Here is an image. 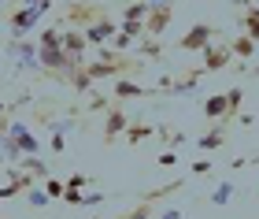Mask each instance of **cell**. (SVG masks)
<instances>
[{
    "label": "cell",
    "instance_id": "cell-34",
    "mask_svg": "<svg viewBox=\"0 0 259 219\" xmlns=\"http://www.w3.org/2000/svg\"><path fill=\"white\" fill-rule=\"evenodd\" d=\"M22 4H37V0H22Z\"/></svg>",
    "mask_w": 259,
    "mask_h": 219
},
{
    "label": "cell",
    "instance_id": "cell-13",
    "mask_svg": "<svg viewBox=\"0 0 259 219\" xmlns=\"http://www.w3.org/2000/svg\"><path fill=\"white\" fill-rule=\"evenodd\" d=\"M15 167H22V171H30V175L37 178V182H45V178L52 175V167L45 164V160H37V153H33V156H22V160H19Z\"/></svg>",
    "mask_w": 259,
    "mask_h": 219
},
{
    "label": "cell",
    "instance_id": "cell-24",
    "mask_svg": "<svg viewBox=\"0 0 259 219\" xmlns=\"http://www.w3.org/2000/svg\"><path fill=\"white\" fill-rule=\"evenodd\" d=\"M211 167H215L211 160H193V164H189V171H193V175H207Z\"/></svg>",
    "mask_w": 259,
    "mask_h": 219
},
{
    "label": "cell",
    "instance_id": "cell-27",
    "mask_svg": "<svg viewBox=\"0 0 259 219\" xmlns=\"http://www.w3.org/2000/svg\"><path fill=\"white\" fill-rule=\"evenodd\" d=\"M174 164H178V153H174V149L159 153V167H174Z\"/></svg>",
    "mask_w": 259,
    "mask_h": 219
},
{
    "label": "cell",
    "instance_id": "cell-32",
    "mask_svg": "<svg viewBox=\"0 0 259 219\" xmlns=\"http://www.w3.org/2000/svg\"><path fill=\"white\" fill-rule=\"evenodd\" d=\"M167 4H174V0H148V8H167Z\"/></svg>",
    "mask_w": 259,
    "mask_h": 219
},
{
    "label": "cell",
    "instance_id": "cell-25",
    "mask_svg": "<svg viewBox=\"0 0 259 219\" xmlns=\"http://www.w3.org/2000/svg\"><path fill=\"white\" fill-rule=\"evenodd\" d=\"M81 197H85V193L74 190V186H67V190H63V201H67V204H81Z\"/></svg>",
    "mask_w": 259,
    "mask_h": 219
},
{
    "label": "cell",
    "instance_id": "cell-30",
    "mask_svg": "<svg viewBox=\"0 0 259 219\" xmlns=\"http://www.w3.org/2000/svg\"><path fill=\"white\" fill-rule=\"evenodd\" d=\"M182 215H185V212H182V208H167V212H163V215H159V212H156V219H182Z\"/></svg>",
    "mask_w": 259,
    "mask_h": 219
},
{
    "label": "cell",
    "instance_id": "cell-14",
    "mask_svg": "<svg viewBox=\"0 0 259 219\" xmlns=\"http://www.w3.org/2000/svg\"><path fill=\"white\" fill-rule=\"evenodd\" d=\"M122 137H126L130 145H141V141H148V137H156V126H148V123H130Z\"/></svg>",
    "mask_w": 259,
    "mask_h": 219
},
{
    "label": "cell",
    "instance_id": "cell-20",
    "mask_svg": "<svg viewBox=\"0 0 259 219\" xmlns=\"http://www.w3.org/2000/svg\"><path fill=\"white\" fill-rule=\"evenodd\" d=\"M226 104H230V119H237V115H241V104H244V89H241V86L226 89Z\"/></svg>",
    "mask_w": 259,
    "mask_h": 219
},
{
    "label": "cell",
    "instance_id": "cell-28",
    "mask_svg": "<svg viewBox=\"0 0 259 219\" xmlns=\"http://www.w3.org/2000/svg\"><path fill=\"white\" fill-rule=\"evenodd\" d=\"M52 153H67V134H52Z\"/></svg>",
    "mask_w": 259,
    "mask_h": 219
},
{
    "label": "cell",
    "instance_id": "cell-23",
    "mask_svg": "<svg viewBox=\"0 0 259 219\" xmlns=\"http://www.w3.org/2000/svg\"><path fill=\"white\" fill-rule=\"evenodd\" d=\"M37 186H41V182H37ZM37 186H30V190H26V201L33 204V208H45V204H49L52 197H49L45 190H37Z\"/></svg>",
    "mask_w": 259,
    "mask_h": 219
},
{
    "label": "cell",
    "instance_id": "cell-5",
    "mask_svg": "<svg viewBox=\"0 0 259 219\" xmlns=\"http://www.w3.org/2000/svg\"><path fill=\"white\" fill-rule=\"evenodd\" d=\"M200 56H204V67H200V71H226V67H230V60H233V52H230V41H211L207 45V49L204 52H200Z\"/></svg>",
    "mask_w": 259,
    "mask_h": 219
},
{
    "label": "cell",
    "instance_id": "cell-36",
    "mask_svg": "<svg viewBox=\"0 0 259 219\" xmlns=\"http://www.w3.org/2000/svg\"><path fill=\"white\" fill-rule=\"evenodd\" d=\"M93 219H100V215H93Z\"/></svg>",
    "mask_w": 259,
    "mask_h": 219
},
{
    "label": "cell",
    "instance_id": "cell-9",
    "mask_svg": "<svg viewBox=\"0 0 259 219\" xmlns=\"http://www.w3.org/2000/svg\"><path fill=\"white\" fill-rule=\"evenodd\" d=\"M8 137H11V141H15V145H19L26 156L41 153V141L30 134V126H26V123H15V119H11V126H8Z\"/></svg>",
    "mask_w": 259,
    "mask_h": 219
},
{
    "label": "cell",
    "instance_id": "cell-1",
    "mask_svg": "<svg viewBox=\"0 0 259 219\" xmlns=\"http://www.w3.org/2000/svg\"><path fill=\"white\" fill-rule=\"evenodd\" d=\"M52 11V0H37V4H26V8H11L4 11V19H8V26L15 38H30L33 30L41 26V19Z\"/></svg>",
    "mask_w": 259,
    "mask_h": 219
},
{
    "label": "cell",
    "instance_id": "cell-16",
    "mask_svg": "<svg viewBox=\"0 0 259 219\" xmlns=\"http://www.w3.org/2000/svg\"><path fill=\"white\" fill-rule=\"evenodd\" d=\"M145 19H148V0H134L130 8H122L119 22H145Z\"/></svg>",
    "mask_w": 259,
    "mask_h": 219
},
{
    "label": "cell",
    "instance_id": "cell-31",
    "mask_svg": "<svg viewBox=\"0 0 259 219\" xmlns=\"http://www.w3.org/2000/svg\"><path fill=\"white\" fill-rule=\"evenodd\" d=\"M237 123H241V126H252V123H255V115H252V112H241V115H237Z\"/></svg>",
    "mask_w": 259,
    "mask_h": 219
},
{
    "label": "cell",
    "instance_id": "cell-29",
    "mask_svg": "<svg viewBox=\"0 0 259 219\" xmlns=\"http://www.w3.org/2000/svg\"><path fill=\"white\" fill-rule=\"evenodd\" d=\"M67 186H74V190L89 186V175H70V178H67Z\"/></svg>",
    "mask_w": 259,
    "mask_h": 219
},
{
    "label": "cell",
    "instance_id": "cell-21",
    "mask_svg": "<svg viewBox=\"0 0 259 219\" xmlns=\"http://www.w3.org/2000/svg\"><path fill=\"white\" fill-rule=\"evenodd\" d=\"M41 49H56V45H63V30H56V26H45L41 30V38H37Z\"/></svg>",
    "mask_w": 259,
    "mask_h": 219
},
{
    "label": "cell",
    "instance_id": "cell-15",
    "mask_svg": "<svg viewBox=\"0 0 259 219\" xmlns=\"http://www.w3.org/2000/svg\"><path fill=\"white\" fill-rule=\"evenodd\" d=\"M230 52H233V56H241V60H252V56H255V41L248 38V33H241V38H233V41H230Z\"/></svg>",
    "mask_w": 259,
    "mask_h": 219
},
{
    "label": "cell",
    "instance_id": "cell-19",
    "mask_svg": "<svg viewBox=\"0 0 259 219\" xmlns=\"http://www.w3.org/2000/svg\"><path fill=\"white\" fill-rule=\"evenodd\" d=\"M152 215H156V204H152V201H141V204H134V208H126L119 219H152Z\"/></svg>",
    "mask_w": 259,
    "mask_h": 219
},
{
    "label": "cell",
    "instance_id": "cell-37",
    "mask_svg": "<svg viewBox=\"0 0 259 219\" xmlns=\"http://www.w3.org/2000/svg\"><path fill=\"white\" fill-rule=\"evenodd\" d=\"M248 4H252V0H248Z\"/></svg>",
    "mask_w": 259,
    "mask_h": 219
},
{
    "label": "cell",
    "instance_id": "cell-22",
    "mask_svg": "<svg viewBox=\"0 0 259 219\" xmlns=\"http://www.w3.org/2000/svg\"><path fill=\"white\" fill-rule=\"evenodd\" d=\"M41 186H45V193H49L52 201H63V190H67V182H60V178H52V175H49V178L41 182Z\"/></svg>",
    "mask_w": 259,
    "mask_h": 219
},
{
    "label": "cell",
    "instance_id": "cell-3",
    "mask_svg": "<svg viewBox=\"0 0 259 219\" xmlns=\"http://www.w3.org/2000/svg\"><path fill=\"white\" fill-rule=\"evenodd\" d=\"M215 38H219V30L211 26V22H196V26L185 30V38L174 41V49H178V52H204Z\"/></svg>",
    "mask_w": 259,
    "mask_h": 219
},
{
    "label": "cell",
    "instance_id": "cell-2",
    "mask_svg": "<svg viewBox=\"0 0 259 219\" xmlns=\"http://www.w3.org/2000/svg\"><path fill=\"white\" fill-rule=\"evenodd\" d=\"M4 56L11 60V67H19V71L41 75V56H37V41L33 38H11L4 45Z\"/></svg>",
    "mask_w": 259,
    "mask_h": 219
},
{
    "label": "cell",
    "instance_id": "cell-18",
    "mask_svg": "<svg viewBox=\"0 0 259 219\" xmlns=\"http://www.w3.org/2000/svg\"><path fill=\"white\" fill-rule=\"evenodd\" d=\"M241 30L248 33L252 41H259V8H248V11L241 15Z\"/></svg>",
    "mask_w": 259,
    "mask_h": 219
},
{
    "label": "cell",
    "instance_id": "cell-17",
    "mask_svg": "<svg viewBox=\"0 0 259 219\" xmlns=\"http://www.w3.org/2000/svg\"><path fill=\"white\" fill-rule=\"evenodd\" d=\"M233 193H237V186H233V182H219V186L211 190V197H207V201L222 208V204H230V201H233Z\"/></svg>",
    "mask_w": 259,
    "mask_h": 219
},
{
    "label": "cell",
    "instance_id": "cell-26",
    "mask_svg": "<svg viewBox=\"0 0 259 219\" xmlns=\"http://www.w3.org/2000/svg\"><path fill=\"white\" fill-rule=\"evenodd\" d=\"M97 204H104V193H85L81 197V208H97Z\"/></svg>",
    "mask_w": 259,
    "mask_h": 219
},
{
    "label": "cell",
    "instance_id": "cell-35",
    "mask_svg": "<svg viewBox=\"0 0 259 219\" xmlns=\"http://www.w3.org/2000/svg\"><path fill=\"white\" fill-rule=\"evenodd\" d=\"M4 4H11V0H0V8H4Z\"/></svg>",
    "mask_w": 259,
    "mask_h": 219
},
{
    "label": "cell",
    "instance_id": "cell-33",
    "mask_svg": "<svg viewBox=\"0 0 259 219\" xmlns=\"http://www.w3.org/2000/svg\"><path fill=\"white\" fill-rule=\"evenodd\" d=\"M4 112H8V104H4V100H0V115H4Z\"/></svg>",
    "mask_w": 259,
    "mask_h": 219
},
{
    "label": "cell",
    "instance_id": "cell-10",
    "mask_svg": "<svg viewBox=\"0 0 259 219\" xmlns=\"http://www.w3.org/2000/svg\"><path fill=\"white\" fill-rule=\"evenodd\" d=\"M196 145L204 149V153H219V149L226 145V123H211L207 130L196 137Z\"/></svg>",
    "mask_w": 259,
    "mask_h": 219
},
{
    "label": "cell",
    "instance_id": "cell-7",
    "mask_svg": "<svg viewBox=\"0 0 259 219\" xmlns=\"http://www.w3.org/2000/svg\"><path fill=\"white\" fill-rule=\"evenodd\" d=\"M115 30H119V22L100 15V19H93V22H89V26L81 30V33H85V41H89V45H97V49H100V45H111Z\"/></svg>",
    "mask_w": 259,
    "mask_h": 219
},
{
    "label": "cell",
    "instance_id": "cell-8",
    "mask_svg": "<svg viewBox=\"0 0 259 219\" xmlns=\"http://www.w3.org/2000/svg\"><path fill=\"white\" fill-rule=\"evenodd\" d=\"M170 19H174V4H167V8H148L145 33H148V38H163L167 26H170Z\"/></svg>",
    "mask_w": 259,
    "mask_h": 219
},
{
    "label": "cell",
    "instance_id": "cell-4",
    "mask_svg": "<svg viewBox=\"0 0 259 219\" xmlns=\"http://www.w3.org/2000/svg\"><path fill=\"white\" fill-rule=\"evenodd\" d=\"M126 126H130V115H126L122 100H119V104H111L108 112H104V145H115L126 134Z\"/></svg>",
    "mask_w": 259,
    "mask_h": 219
},
{
    "label": "cell",
    "instance_id": "cell-12",
    "mask_svg": "<svg viewBox=\"0 0 259 219\" xmlns=\"http://www.w3.org/2000/svg\"><path fill=\"white\" fill-rule=\"evenodd\" d=\"M85 49H89V41H85V33H81V30H67L63 33V52L70 56V60L85 63Z\"/></svg>",
    "mask_w": 259,
    "mask_h": 219
},
{
    "label": "cell",
    "instance_id": "cell-6",
    "mask_svg": "<svg viewBox=\"0 0 259 219\" xmlns=\"http://www.w3.org/2000/svg\"><path fill=\"white\" fill-rule=\"evenodd\" d=\"M137 97H159V93H156V86H141L130 75L115 78V100H137Z\"/></svg>",
    "mask_w": 259,
    "mask_h": 219
},
{
    "label": "cell",
    "instance_id": "cell-11",
    "mask_svg": "<svg viewBox=\"0 0 259 219\" xmlns=\"http://www.w3.org/2000/svg\"><path fill=\"white\" fill-rule=\"evenodd\" d=\"M204 119L207 123H233L230 119V104H226V93H215L204 100Z\"/></svg>",
    "mask_w": 259,
    "mask_h": 219
}]
</instances>
